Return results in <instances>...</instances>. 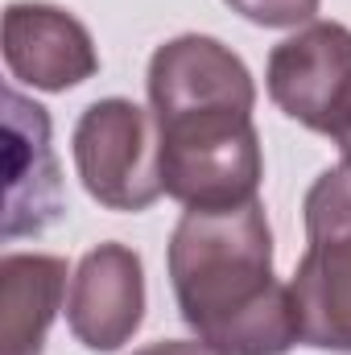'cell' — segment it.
<instances>
[{
  "label": "cell",
  "mask_w": 351,
  "mask_h": 355,
  "mask_svg": "<svg viewBox=\"0 0 351 355\" xmlns=\"http://www.w3.org/2000/svg\"><path fill=\"white\" fill-rule=\"evenodd\" d=\"M170 285L182 322L223 355H285L298 335L289 285L273 277L264 202L219 211L186 207L170 236Z\"/></svg>",
  "instance_id": "obj_1"
},
{
  "label": "cell",
  "mask_w": 351,
  "mask_h": 355,
  "mask_svg": "<svg viewBox=\"0 0 351 355\" xmlns=\"http://www.w3.org/2000/svg\"><path fill=\"white\" fill-rule=\"evenodd\" d=\"M153 120L162 137V186L174 202L219 211L257 198L264 157L248 103H182L153 112Z\"/></svg>",
  "instance_id": "obj_2"
},
{
  "label": "cell",
  "mask_w": 351,
  "mask_h": 355,
  "mask_svg": "<svg viewBox=\"0 0 351 355\" xmlns=\"http://www.w3.org/2000/svg\"><path fill=\"white\" fill-rule=\"evenodd\" d=\"M302 219L306 252L289 281L298 335L318 352H351V162L314 178Z\"/></svg>",
  "instance_id": "obj_3"
},
{
  "label": "cell",
  "mask_w": 351,
  "mask_h": 355,
  "mask_svg": "<svg viewBox=\"0 0 351 355\" xmlns=\"http://www.w3.org/2000/svg\"><path fill=\"white\" fill-rule=\"evenodd\" d=\"M75 170L83 190L108 211H149L162 186V137L153 112L132 99H95L83 107L75 137Z\"/></svg>",
  "instance_id": "obj_4"
},
{
  "label": "cell",
  "mask_w": 351,
  "mask_h": 355,
  "mask_svg": "<svg viewBox=\"0 0 351 355\" xmlns=\"http://www.w3.org/2000/svg\"><path fill=\"white\" fill-rule=\"evenodd\" d=\"M264 87L289 120L339 145L351 132V29L339 21H310L277 42Z\"/></svg>",
  "instance_id": "obj_5"
},
{
  "label": "cell",
  "mask_w": 351,
  "mask_h": 355,
  "mask_svg": "<svg viewBox=\"0 0 351 355\" xmlns=\"http://www.w3.org/2000/svg\"><path fill=\"white\" fill-rule=\"evenodd\" d=\"M145 322V265L128 244H99L79 261L67 327L87 352H120Z\"/></svg>",
  "instance_id": "obj_6"
},
{
  "label": "cell",
  "mask_w": 351,
  "mask_h": 355,
  "mask_svg": "<svg viewBox=\"0 0 351 355\" xmlns=\"http://www.w3.org/2000/svg\"><path fill=\"white\" fill-rule=\"evenodd\" d=\"M4 240L37 236L67 211L46 107L21 91H4Z\"/></svg>",
  "instance_id": "obj_7"
},
{
  "label": "cell",
  "mask_w": 351,
  "mask_h": 355,
  "mask_svg": "<svg viewBox=\"0 0 351 355\" xmlns=\"http://www.w3.org/2000/svg\"><path fill=\"white\" fill-rule=\"evenodd\" d=\"M4 67L33 91H71L99 71L87 25L58 4L17 0L4 8Z\"/></svg>",
  "instance_id": "obj_8"
},
{
  "label": "cell",
  "mask_w": 351,
  "mask_h": 355,
  "mask_svg": "<svg viewBox=\"0 0 351 355\" xmlns=\"http://www.w3.org/2000/svg\"><path fill=\"white\" fill-rule=\"evenodd\" d=\"M67 297V261L8 252L0 261V343L4 355H42L50 322Z\"/></svg>",
  "instance_id": "obj_9"
},
{
  "label": "cell",
  "mask_w": 351,
  "mask_h": 355,
  "mask_svg": "<svg viewBox=\"0 0 351 355\" xmlns=\"http://www.w3.org/2000/svg\"><path fill=\"white\" fill-rule=\"evenodd\" d=\"M232 12H240L244 21L264 25V29H293V25H310L318 12V0H223Z\"/></svg>",
  "instance_id": "obj_10"
},
{
  "label": "cell",
  "mask_w": 351,
  "mask_h": 355,
  "mask_svg": "<svg viewBox=\"0 0 351 355\" xmlns=\"http://www.w3.org/2000/svg\"><path fill=\"white\" fill-rule=\"evenodd\" d=\"M132 355H223V352L203 343V339H162V343H149V347H141Z\"/></svg>",
  "instance_id": "obj_11"
}]
</instances>
